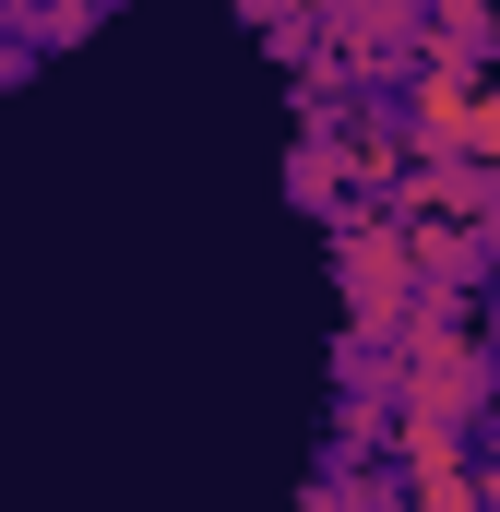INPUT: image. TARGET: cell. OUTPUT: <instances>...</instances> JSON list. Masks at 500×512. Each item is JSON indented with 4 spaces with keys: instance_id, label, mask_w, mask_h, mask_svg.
<instances>
[{
    "instance_id": "cell-1",
    "label": "cell",
    "mask_w": 500,
    "mask_h": 512,
    "mask_svg": "<svg viewBox=\"0 0 500 512\" xmlns=\"http://www.w3.org/2000/svg\"><path fill=\"white\" fill-rule=\"evenodd\" d=\"M393 405H405V417H441V429H489L500 417L489 322L453 310V298H417V322H405V346H393Z\"/></svg>"
},
{
    "instance_id": "cell-2",
    "label": "cell",
    "mask_w": 500,
    "mask_h": 512,
    "mask_svg": "<svg viewBox=\"0 0 500 512\" xmlns=\"http://www.w3.org/2000/svg\"><path fill=\"white\" fill-rule=\"evenodd\" d=\"M334 298H346V346H405L417 322V215L405 203H346L334 215Z\"/></svg>"
},
{
    "instance_id": "cell-3",
    "label": "cell",
    "mask_w": 500,
    "mask_h": 512,
    "mask_svg": "<svg viewBox=\"0 0 500 512\" xmlns=\"http://www.w3.org/2000/svg\"><path fill=\"white\" fill-rule=\"evenodd\" d=\"M322 48L358 72V96H393L429 60V0H322Z\"/></svg>"
},
{
    "instance_id": "cell-4",
    "label": "cell",
    "mask_w": 500,
    "mask_h": 512,
    "mask_svg": "<svg viewBox=\"0 0 500 512\" xmlns=\"http://www.w3.org/2000/svg\"><path fill=\"white\" fill-rule=\"evenodd\" d=\"M393 203H405V215H441V227H477V239H500V167H477V155H417Z\"/></svg>"
},
{
    "instance_id": "cell-5",
    "label": "cell",
    "mask_w": 500,
    "mask_h": 512,
    "mask_svg": "<svg viewBox=\"0 0 500 512\" xmlns=\"http://www.w3.org/2000/svg\"><path fill=\"white\" fill-rule=\"evenodd\" d=\"M477 84L489 72H453V60H417L405 84H393V120L417 155H465V108H477Z\"/></svg>"
},
{
    "instance_id": "cell-6",
    "label": "cell",
    "mask_w": 500,
    "mask_h": 512,
    "mask_svg": "<svg viewBox=\"0 0 500 512\" xmlns=\"http://www.w3.org/2000/svg\"><path fill=\"white\" fill-rule=\"evenodd\" d=\"M500 274V239H477V227H441V215H417V286L429 298H453V310H477Z\"/></svg>"
},
{
    "instance_id": "cell-7",
    "label": "cell",
    "mask_w": 500,
    "mask_h": 512,
    "mask_svg": "<svg viewBox=\"0 0 500 512\" xmlns=\"http://www.w3.org/2000/svg\"><path fill=\"white\" fill-rule=\"evenodd\" d=\"M393 477H405V512H500L477 441H441V453H417V465H393Z\"/></svg>"
},
{
    "instance_id": "cell-8",
    "label": "cell",
    "mask_w": 500,
    "mask_h": 512,
    "mask_svg": "<svg viewBox=\"0 0 500 512\" xmlns=\"http://www.w3.org/2000/svg\"><path fill=\"white\" fill-rule=\"evenodd\" d=\"M286 203H298V215H322V227H334V215L358 203V167H346V131H298V155H286Z\"/></svg>"
},
{
    "instance_id": "cell-9",
    "label": "cell",
    "mask_w": 500,
    "mask_h": 512,
    "mask_svg": "<svg viewBox=\"0 0 500 512\" xmlns=\"http://www.w3.org/2000/svg\"><path fill=\"white\" fill-rule=\"evenodd\" d=\"M429 60L500 72V0H429Z\"/></svg>"
},
{
    "instance_id": "cell-10",
    "label": "cell",
    "mask_w": 500,
    "mask_h": 512,
    "mask_svg": "<svg viewBox=\"0 0 500 512\" xmlns=\"http://www.w3.org/2000/svg\"><path fill=\"white\" fill-rule=\"evenodd\" d=\"M298 512H405V477L393 465H322Z\"/></svg>"
},
{
    "instance_id": "cell-11",
    "label": "cell",
    "mask_w": 500,
    "mask_h": 512,
    "mask_svg": "<svg viewBox=\"0 0 500 512\" xmlns=\"http://www.w3.org/2000/svg\"><path fill=\"white\" fill-rule=\"evenodd\" d=\"M334 465H393V393H334Z\"/></svg>"
},
{
    "instance_id": "cell-12",
    "label": "cell",
    "mask_w": 500,
    "mask_h": 512,
    "mask_svg": "<svg viewBox=\"0 0 500 512\" xmlns=\"http://www.w3.org/2000/svg\"><path fill=\"white\" fill-rule=\"evenodd\" d=\"M465 155H477V167H500V72L477 84V108H465Z\"/></svg>"
},
{
    "instance_id": "cell-13",
    "label": "cell",
    "mask_w": 500,
    "mask_h": 512,
    "mask_svg": "<svg viewBox=\"0 0 500 512\" xmlns=\"http://www.w3.org/2000/svg\"><path fill=\"white\" fill-rule=\"evenodd\" d=\"M477 465H489V489H500V417H489V453H477Z\"/></svg>"
}]
</instances>
